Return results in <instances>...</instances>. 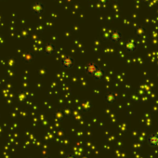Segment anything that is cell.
I'll list each match as a JSON object with an SVG mask.
<instances>
[{
    "instance_id": "6da1fadb",
    "label": "cell",
    "mask_w": 158,
    "mask_h": 158,
    "mask_svg": "<svg viewBox=\"0 0 158 158\" xmlns=\"http://www.w3.org/2000/svg\"><path fill=\"white\" fill-rule=\"evenodd\" d=\"M148 143L152 147H157L158 146V135L151 134L148 137Z\"/></svg>"
}]
</instances>
